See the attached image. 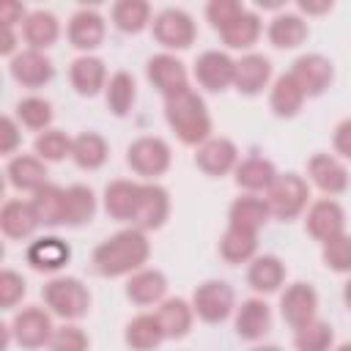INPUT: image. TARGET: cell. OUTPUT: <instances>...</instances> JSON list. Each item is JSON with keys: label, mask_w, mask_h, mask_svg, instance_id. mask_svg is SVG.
Here are the masks:
<instances>
[{"label": "cell", "mask_w": 351, "mask_h": 351, "mask_svg": "<svg viewBox=\"0 0 351 351\" xmlns=\"http://www.w3.org/2000/svg\"><path fill=\"white\" fill-rule=\"evenodd\" d=\"M33 211L38 222L44 225H60L66 222V189H58L52 184H44L38 192H33Z\"/></svg>", "instance_id": "24"}, {"label": "cell", "mask_w": 351, "mask_h": 351, "mask_svg": "<svg viewBox=\"0 0 351 351\" xmlns=\"http://www.w3.org/2000/svg\"><path fill=\"white\" fill-rule=\"evenodd\" d=\"M151 16V5L143 0H121L112 5V22L123 33H140Z\"/></svg>", "instance_id": "39"}, {"label": "cell", "mask_w": 351, "mask_h": 351, "mask_svg": "<svg viewBox=\"0 0 351 351\" xmlns=\"http://www.w3.org/2000/svg\"><path fill=\"white\" fill-rule=\"evenodd\" d=\"M269 38L280 49H293L307 38V25L296 14H280L269 25Z\"/></svg>", "instance_id": "29"}, {"label": "cell", "mask_w": 351, "mask_h": 351, "mask_svg": "<svg viewBox=\"0 0 351 351\" xmlns=\"http://www.w3.org/2000/svg\"><path fill=\"white\" fill-rule=\"evenodd\" d=\"M36 154L41 159H47V162H58L66 154H71V140L63 132L49 129V132H44V134L36 137Z\"/></svg>", "instance_id": "43"}, {"label": "cell", "mask_w": 351, "mask_h": 351, "mask_svg": "<svg viewBox=\"0 0 351 351\" xmlns=\"http://www.w3.org/2000/svg\"><path fill=\"white\" fill-rule=\"evenodd\" d=\"M274 178H277L274 165L269 159H261V156H252L236 167V184L244 189H252V192L269 189L274 184Z\"/></svg>", "instance_id": "35"}, {"label": "cell", "mask_w": 351, "mask_h": 351, "mask_svg": "<svg viewBox=\"0 0 351 351\" xmlns=\"http://www.w3.org/2000/svg\"><path fill=\"white\" fill-rule=\"evenodd\" d=\"M337 351H351V343H343V346H340Z\"/></svg>", "instance_id": "54"}, {"label": "cell", "mask_w": 351, "mask_h": 351, "mask_svg": "<svg viewBox=\"0 0 351 351\" xmlns=\"http://www.w3.org/2000/svg\"><path fill=\"white\" fill-rule=\"evenodd\" d=\"M206 14H208V22H211L217 30H222V27H228L239 14H244V5H241L239 0H214V3H208Z\"/></svg>", "instance_id": "47"}, {"label": "cell", "mask_w": 351, "mask_h": 351, "mask_svg": "<svg viewBox=\"0 0 351 351\" xmlns=\"http://www.w3.org/2000/svg\"><path fill=\"white\" fill-rule=\"evenodd\" d=\"M49 351H88V335L80 326H60L52 332Z\"/></svg>", "instance_id": "46"}, {"label": "cell", "mask_w": 351, "mask_h": 351, "mask_svg": "<svg viewBox=\"0 0 351 351\" xmlns=\"http://www.w3.org/2000/svg\"><path fill=\"white\" fill-rule=\"evenodd\" d=\"M148 80L154 82V88L170 99L181 90H186V69L181 60H176L173 55H156L148 60Z\"/></svg>", "instance_id": "9"}, {"label": "cell", "mask_w": 351, "mask_h": 351, "mask_svg": "<svg viewBox=\"0 0 351 351\" xmlns=\"http://www.w3.org/2000/svg\"><path fill=\"white\" fill-rule=\"evenodd\" d=\"M165 340V332L156 321V315H137L126 326V343L134 351H151Z\"/></svg>", "instance_id": "33"}, {"label": "cell", "mask_w": 351, "mask_h": 351, "mask_svg": "<svg viewBox=\"0 0 351 351\" xmlns=\"http://www.w3.org/2000/svg\"><path fill=\"white\" fill-rule=\"evenodd\" d=\"M167 214H170L167 192L156 184H143L140 186V203H137V211H134V225L140 230H154V228L165 225Z\"/></svg>", "instance_id": "10"}, {"label": "cell", "mask_w": 351, "mask_h": 351, "mask_svg": "<svg viewBox=\"0 0 351 351\" xmlns=\"http://www.w3.org/2000/svg\"><path fill=\"white\" fill-rule=\"evenodd\" d=\"M291 77L299 82V88L304 90V96H318L332 82V63L326 58H321V55H302L293 63Z\"/></svg>", "instance_id": "13"}, {"label": "cell", "mask_w": 351, "mask_h": 351, "mask_svg": "<svg viewBox=\"0 0 351 351\" xmlns=\"http://www.w3.org/2000/svg\"><path fill=\"white\" fill-rule=\"evenodd\" d=\"M332 5L329 3H321V5H313V3H302V11H313V14H318V11H329Z\"/></svg>", "instance_id": "51"}, {"label": "cell", "mask_w": 351, "mask_h": 351, "mask_svg": "<svg viewBox=\"0 0 351 351\" xmlns=\"http://www.w3.org/2000/svg\"><path fill=\"white\" fill-rule=\"evenodd\" d=\"M93 211H96V200L88 186L74 184L66 189V225H82L93 217Z\"/></svg>", "instance_id": "40"}, {"label": "cell", "mask_w": 351, "mask_h": 351, "mask_svg": "<svg viewBox=\"0 0 351 351\" xmlns=\"http://www.w3.org/2000/svg\"><path fill=\"white\" fill-rule=\"evenodd\" d=\"M0 225H3V233L11 236V239H25L30 236L41 222L33 211V203H22V200H8L3 206V214H0Z\"/></svg>", "instance_id": "22"}, {"label": "cell", "mask_w": 351, "mask_h": 351, "mask_svg": "<svg viewBox=\"0 0 351 351\" xmlns=\"http://www.w3.org/2000/svg\"><path fill=\"white\" fill-rule=\"evenodd\" d=\"M247 280H250V285H252L255 291L271 293V291H277L280 282L285 280V266H282V261L274 258V255H261V258L252 261Z\"/></svg>", "instance_id": "30"}, {"label": "cell", "mask_w": 351, "mask_h": 351, "mask_svg": "<svg viewBox=\"0 0 351 351\" xmlns=\"http://www.w3.org/2000/svg\"><path fill=\"white\" fill-rule=\"evenodd\" d=\"M233 307V291L228 282L222 280H208L203 285H197L195 291V299H192V310L208 321V324H217V321H225L228 313Z\"/></svg>", "instance_id": "7"}, {"label": "cell", "mask_w": 351, "mask_h": 351, "mask_svg": "<svg viewBox=\"0 0 351 351\" xmlns=\"http://www.w3.org/2000/svg\"><path fill=\"white\" fill-rule=\"evenodd\" d=\"M315 307H318V296L315 291L307 285V282H293L282 299H280V310H282V318L293 326V329H302L304 324L315 321Z\"/></svg>", "instance_id": "8"}, {"label": "cell", "mask_w": 351, "mask_h": 351, "mask_svg": "<svg viewBox=\"0 0 351 351\" xmlns=\"http://www.w3.org/2000/svg\"><path fill=\"white\" fill-rule=\"evenodd\" d=\"M156 321H159L165 337H184L192 326V307L184 299H167L159 307Z\"/></svg>", "instance_id": "31"}, {"label": "cell", "mask_w": 351, "mask_h": 351, "mask_svg": "<svg viewBox=\"0 0 351 351\" xmlns=\"http://www.w3.org/2000/svg\"><path fill=\"white\" fill-rule=\"evenodd\" d=\"M44 299L52 307V313L60 318H80L88 313V304H90L88 288L74 277H58V280L47 282Z\"/></svg>", "instance_id": "4"}, {"label": "cell", "mask_w": 351, "mask_h": 351, "mask_svg": "<svg viewBox=\"0 0 351 351\" xmlns=\"http://www.w3.org/2000/svg\"><path fill=\"white\" fill-rule=\"evenodd\" d=\"M271 77V63L263 58V55H247L236 63V77H233V85L241 90V93H258L263 90V85L269 82Z\"/></svg>", "instance_id": "21"}, {"label": "cell", "mask_w": 351, "mask_h": 351, "mask_svg": "<svg viewBox=\"0 0 351 351\" xmlns=\"http://www.w3.org/2000/svg\"><path fill=\"white\" fill-rule=\"evenodd\" d=\"M195 77L203 88L208 90H225L228 85H233L236 77V63L225 55V52H203L195 63Z\"/></svg>", "instance_id": "12"}, {"label": "cell", "mask_w": 351, "mask_h": 351, "mask_svg": "<svg viewBox=\"0 0 351 351\" xmlns=\"http://www.w3.org/2000/svg\"><path fill=\"white\" fill-rule=\"evenodd\" d=\"M126 162L140 176H162L170 167V148L159 137H140L129 145Z\"/></svg>", "instance_id": "6"}, {"label": "cell", "mask_w": 351, "mask_h": 351, "mask_svg": "<svg viewBox=\"0 0 351 351\" xmlns=\"http://www.w3.org/2000/svg\"><path fill=\"white\" fill-rule=\"evenodd\" d=\"M16 115L22 118L25 126H30V129H44V126L52 121V107H49V101L38 99V96H30V99L19 101Z\"/></svg>", "instance_id": "44"}, {"label": "cell", "mask_w": 351, "mask_h": 351, "mask_svg": "<svg viewBox=\"0 0 351 351\" xmlns=\"http://www.w3.org/2000/svg\"><path fill=\"white\" fill-rule=\"evenodd\" d=\"M197 167L208 176H222L236 165V145L225 137H211L197 148Z\"/></svg>", "instance_id": "15"}, {"label": "cell", "mask_w": 351, "mask_h": 351, "mask_svg": "<svg viewBox=\"0 0 351 351\" xmlns=\"http://www.w3.org/2000/svg\"><path fill=\"white\" fill-rule=\"evenodd\" d=\"M11 332H14V337H16L19 346H25V348H38V346H44V343L52 340V321H49V315H47L44 310L27 307V310H22V313L14 318Z\"/></svg>", "instance_id": "11"}, {"label": "cell", "mask_w": 351, "mask_h": 351, "mask_svg": "<svg viewBox=\"0 0 351 351\" xmlns=\"http://www.w3.org/2000/svg\"><path fill=\"white\" fill-rule=\"evenodd\" d=\"M148 239L143 236L140 228L134 230H121L115 236H110L107 241H101L93 252V263L96 271L104 277H121L129 274L134 269H140L148 261Z\"/></svg>", "instance_id": "1"}, {"label": "cell", "mask_w": 351, "mask_h": 351, "mask_svg": "<svg viewBox=\"0 0 351 351\" xmlns=\"http://www.w3.org/2000/svg\"><path fill=\"white\" fill-rule=\"evenodd\" d=\"M335 148H337L343 156L351 159V118L337 126V132H335Z\"/></svg>", "instance_id": "50"}, {"label": "cell", "mask_w": 351, "mask_h": 351, "mask_svg": "<svg viewBox=\"0 0 351 351\" xmlns=\"http://www.w3.org/2000/svg\"><path fill=\"white\" fill-rule=\"evenodd\" d=\"M324 261L335 271H351V236L340 233V236L324 241Z\"/></svg>", "instance_id": "45"}, {"label": "cell", "mask_w": 351, "mask_h": 351, "mask_svg": "<svg viewBox=\"0 0 351 351\" xmlns=\"http://www.w3.org/2000/svg\"><path fill=\"white\" fill-rule=\"evenodd\" d=\"M269 324H271V313H269V304L261 302V299H247L241 307H239V315H236V332L244 337V340H258L269 332Z\"/></svg>", "instance_id": "23"}, {"label": "cell", "mask_w": 351, "mask_h": 351, "mask_svg": "<svg viewBox=\"0 0 351 351\" xmlns=\"http://www.w3.org/2000/svg\"><path fill=\"white\" fill-rule=\"evenodd\" d=\"M258 250V239L255 233H247V230H239V228H228V233L222 236L219 241V252L225 261L230 263H244L255 255Z\"/></svg>", "instance_id": "38"}, {"label": "cell", "mask_w": 351, "mask_h": 351, "mask_svg": "<svg viewBox=\"0 0 351 351\" xmlns=\"http://www.w3.org/2000/svg\"><path fill=\"white\" fill-rule=\"evenodd\" d=\"M266 206L274 217L280 219H293L304 206H307V197H310V189H307V181L296 173H285V176H277L274 184L266 189Z\"/></svg>", "instance_id": "3"}, {"label": "cell", "mask_w": 351, "mask_h": 351, "mask_svg": "<svg viewBox=\"0 0 351 351\" xmlns=\"http://www.w3.org/2000/svg\"><path fill=\"white\" fill-rule=\"evenodd\" d=\"M165 291H167V280L156 269H143L126 282V296L137 304H154L165 296Z\"/></svg>", "instance_id": "25"}, {"label": "cell", "mask_w": 351, "mask_h": 351, "mask_svg": "<svg viewBox=\"0 0 351 351\" xmlns=\"http://www.w3.org/2000/svg\"><path fill=\"white\" fill-rule=\"evenodd\" d=\"M346 228V214L335 200H318L313 203L310 214H307V230L313 239L318 241H329L335 236H340Z\"/></svg>", "instance_id": "14"}, {"label": "cell", "mask_w": 351, "mask_h": 351, "mask_svg": "<svg viewBox=\"0 0 351 351\" xmlns=\"http://www.w3.org/2000/svg\"><path fill=\"white\" fill-rule=\"evenodd\" d=\"M269 206L266 200L261 197H239L233 206H230V228H239V230H247V233H258V228L266 222L269 217Z\"/></svg>", "instance_id": "26"}, {"label": "cell", "mask_w": 351, "mask_h": 351, "mask_svg": "<svg viewBox=\"0 0 351 351\" xmlns=\"http://www.w3.org/2000/svg\"><path fill=\"white\" fill-rule=\"evenodd\" d=\"M343 299H346V304L351 307V280L346 282V288H343Z\"/></svg>", "instance_id": "52"}, {"label": "cell", "mask_w": 351, "mask_h": 351, "mask_svg": "<svg viewBox=\"0 0 351 351\" xmlns=\"http://www.w3.org/2000/svg\"><path fill=\"white\" fill-rule=\"evenodd\" d=\"M332 326L326 321H310L304 324L302 329H296V337H293V346L296 351H329L332 346Z\"/></svg>", "instance_id": "41"}, {"label": "cell", "mask_w": 351, "mask_h": 351, "mask_svg": "<svg viewBox=\"0 0 351 351\" xmlns=\"http://www.w3.org/2000/svg\"><path fill=\"white\" fill-rule=\"evenodd\" d=\"M11 74L16 82L27 85V88H38L44 82H49L52 77V63L38 52V49H27V52H19L14 60H11Z\"/></svg>", "instance_id": "19"}, {"label": "cell", "mask_w": 351, "mask_h": 351, "mask_svg": "<svg viewBox=\"0 0 351 351\" xmlns=\"http://www.w3.org/2000/svg\"><path fill=\"white\" fill-rule=\"evenodd\" d=\"M165 115H167V123L173 126V132L178 134L181 143L186 145H203L208 140V132H211V118L206 112V104L203 99L186 88L170 99H165Z\"/></svg>", "instance_id": "2"}, {"label": "cell", "mask_w": 351, "mask_h": 351, "mask_svg": "<svg viewBox=\"0 0 351 351\" xmlns=\"http://www.w3.org/2000/svg\"><path fill=\"white\" fill-rule=\"evenodd\" d=\"M19 145V129L14 123V118H3V132H0V154H11Z\"/></svg>", "instance_id": "49"}, {"label": "cell", "mask_w": 351, "mask_h": 351, "mask_svg": "<svg viewBox=\"0 0 351 351\" xmlns=\"http://www.w3.org/2000/svg\"><path fill=\"white\" fill-rule=\"evenodd\" d=\"M8 181L16 189H33V192H38L47 184V167L36 156H16L8 165Z\"/></svg>", "instance_id": "28"}, {"label": "cell", "mask_w": 351, "mask_h": 351, "mask_svg": "<svg viewBox=\"0 0 351 351\" xmlns=\"http://www.w3.org/2000/svg\"><path fill=\"white\" fill-rule=\"evenodd\" d=\"M222 33V41L233 49H244V47H252L255 38L261 36V19L255 14H250L244 8V14H239L228 27L219 30Z\"/></svg>", "instance_id": "36"}, {"label": "cell", "mask_w": 351, "mask_h": 351, "mask_svg": "<svg viewBox=\"0 0 351 351\" xmlns=\"http://www.w3.org/2000/svg\"><path fill=\"white\" fill-rule=\"evenodd\" d=\"M22 296H25V280L16 271L5 269L0 274V304L3 307H14Z\"/></svg>", "instance_id": "48"}, {"label": "cell", "mask_w": 351, "mask_h": 351, "mask_svg": "<svg viewBox=\"0 0 351 351\" xmlns=\"http://www.w3.org/2000/svg\"><path fill=\"white\" fill-rule=\"evenodd\" d=\"M25 38L33 49H44L58 38V19L49 11H33L25 19Z\"/></svg>", "instance_id": "37"}, {"label": "cell", "mask_w": 351, "mask_h": 351, "mask_svg": "<svg viewBox=\"0 0 351 351\" xmlns=\"http://www.w3.org/2000/svg\"><path fill=\"white\" fill-rule=\"evenodd\" d=\"M104 38V19L93 8H82L69 22V41L77 49H93Z\"/></svg>", "instance_id": "18"}, {"label": "cell", "mask_w": 351, "mask_h": 351, "mask_svg": "<svg viewBox=\"0 0 351 351\" xmlns=\"http://www.w3.org/2000/svg\"><path fill=\"white\" fill-rule=\"evenodd\" d=\"M140 186L132 181H112L104 189V208L115 219H134L137 203H140Z\"/></svg>", "instance_id": "20"}, {"label": "cell", "mask_w": 351, "mask_h": 351, "mask_svg": "<svg viewBox=\"0 0 351 351\" xmlns=\"http://www.w3.org/2000/svg\"><path fill=\"white\" fill-rule=\"evenodd\" d=\"M252 351H280L277 346H258V348H252Z\"/></svg>", "instance_id": "53"}, {"label": "cell", "mask_w": 351, "mask_h": 351, "mask_svg": "<svg viewBox=\"0 0 351 351\" xmlns=\"http://www.w3.org/2000/svg\"><path fill=\"white\" fill-rule=\"evenodd\" d=\"M302 101H304V90L299 88V82L291 74H282L271 88V110L280 118H291L302 110Z\"/></svg>", "instance_id": "32"}, {"label": "cell", "mask_w": 351, "mask_h": 351, "mask_svg": "<svg viewBox=\"0 0 351 351\" xmlns=\"http://www.w3.org/2000/svg\"><path fill=\"white\" fill-rule=\"evenodd\" d=\"M310 170V178L318 189H324L326 195H337L348 186V170L329 154H315L307 165Z\"/></svg>", "instance_id": "16"}, {"label": "cell", "mask_w": 351, "mask_h": 351, "mask_svg": "<svg viewBox=\"0 0 351 351\" xmlns=\"http://www.w3.org/2000/svg\"><path fill=\"white\" fill-rule=\"evenodd\" d=\"M132 101H134V80H132V74H126V71L112 74L110 85H107V107L115 115H126Z\"/></svg>", "instance_id": "42"}, {"label": "cell", "mask_w": 351, "mask_h": 351, "mask_svg": "<svg viewBox=\"0 0 351 351\" xmlns=\"http://www.w3.org/2000/svg\"><path fill=\"white\" fill-rule=\"evenodd\" d=\"M154 38L170 49H186L195 41V22L181 8H165L154 19Z\"/></svg>", "instance_id": "5"}, {"label": "cell", "mask_w": 351, "mask_h": 351, "mask_svg": "<svg viewBox=\"0 0 351 351\" xmlns=\"http://www.w3.org/2000/svg\"><path fill=\"white\" fill-rule=\"evenodd\" d=\"M71 85L82 96L99 93V88L104 85V63L99 58H77L71 63Z\"/></svg>", "instance_id": "34"}, {"label": "cell", "mask_w": 351, "mask_h": 351, "mask_svg": "<svg viewBox=\"0 0 351 351\" xmlns=\"http://www.w3.org/2000/svg\"><path fill=\"white\" fill-rule=\"evenodd\" d=\"M71 159L82 170H96L107 159V143L96 132H82L77 140H71Z\"/></svg>", "instance_id": "27"}, {"label": "cell", "mask_w": 351, "mask_h": 351, "mask_svg": "<svg viewBox=\"0 0 351 351\" xmlns=\"http://www.w3.org/2000/svg\"><path fill=\"white\" fill-rule=\"evenodd\" d=\"M71 258V250L66 241L55 239V236H47V239H38L27 247V263L38 271H58L60 266H66Z\"/></svg>", "instance_id": "17"}]
</instances>
